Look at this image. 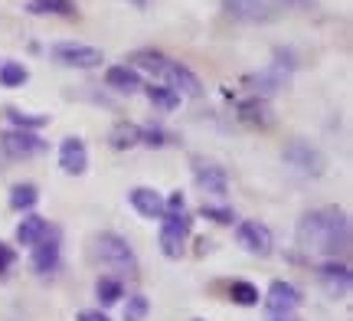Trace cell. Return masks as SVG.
<instances>
[{"mask_svg":"<svg viewBox=\"0 0 353 321\" xmlns=\"http://www.w3.org/2000/svg\"><path fill=\"white\" fill-rule=\"evenodd\" d=\"M298 246L311 256H330L350 249V220L337 206H317L298 223Z\"/></svg>","mask_w":353,"mask_h":321,"instance_id":"6da1fadb","label":"cell"},{"mask_svg":"<svg viewBox=\"0 0 353 321\" xmlns=\"http://www.w3.org/2000/svg\"><path fill=\"white\" fill-rule=\"evenodd\" d=\"M88 256L95 259L99 266L105 269H114V272H138V259L131 253L128 240H121L118 233H95L92 243H88Z\"/></svg>","mask_w":353,"mask_h":321,"instance_id":"7a4b0ae2","label":"cell"},{"mask_svg":"<svg viewBox=\"0 0 353 321\" xmlns=\"http://www.w3.org/2000/svg\"><path fill=\"white\" fill-rule=\"evenodd\" d=\"M190 230H193V220L187 213H164L161 217V253L167 259H180Z\"/></svg>","mask_w":353,"mask_h":321,"instance_id":"3957f363","label":"cell"},{"mask_svg":"<svg viewBox=\"0 0 353 321\" xmlns=\"http://www.w3.org/2000/svg\"><path fill=\"white\" fill-rule=\"evenodd\" d=\"M223 7L242 23H272L285 10L278 0H223Z\"/></svg>","mask_w":353,"mask_h":321,"instance_id":"277c9868","label":"cell"},{"mask_svg":"<svg viewBox=\"0 0 353 321\" xmlns=\"http://www.w3.org/2000/svg\"><path fill=\"white\" fill-rule=\"evenodd\" d=\"M245 82L252 86L255 99H268V95H278V92H285L291 86V69H285L281 63H272L259 69V72H252Z\"/></svg>","mask_w":353,"mask_h":321,"instance_id":"5b68a950","label":"cell"},{"mask_svg":"<svg viewBox=\"0 0 353 321\" xmlns=\"http://www.w3.org/2000/svg\"><path fill=\"white\" fill-rule=\"evenodd\" d=\"M52 59L63 66H76V69H95V66L105 63V56H101V50H95V46H85V43H56V46H50Z\"/></svg>","mask_w":353,"mask_h":321,"instance_id":"8992f818","label":"cell"},{"mask_svg":"<svg viewBox=\"0 0 353 321\" xmlns=\"http://www.w3.org/2000/svg\"><path fill=\"white\" fill-rule=\"evenodd\" d=\"M285 164H291L294 171H301V174H324V167H327V157L317 151L314 144L307 142H291L285 148Z\"/></svg>","mask_w":353,"mask_h":321,"instance_id":"52a82bcc","label":"cell"},{"mask_svg":"<svg viewBox=\"0 0 353 321\" xmlns=\"http://www.w3.org/2000/svg\"><path fill=\"white\" fill-rule=\"evenodd\" d=\"M236 240L245 253H252V256H268L272 253V230L259 223V220H242L239 230H236Z\"/></svg>","mask_w":353,"mask_h":321,"instance_id":"ba28073f","label":"cell"},{"mask_svg":"<svg viewBox=\"0 0 353 321\" xmlns=\"http://www.w3.org/2000/svg\"><path fill=\"white\" fill-rule=\"evenodd\" d=\"M0 148L20 161V157H33V155H39V151H46V142H39L33 131L13 128V131H3V135H0Z\"/></svg>","mask_w":353,"mask_h":321,"instance_id":"9c48e42d","label":"cell"},{"mask_svg":"<svg viewBox=\"0 0 353 321\" xmlns=\"http://www.w3.org/2000/svg\"><path fill=\"white\" fill-rule=\"evenodd\" d=\"M265 305H268V315H294V309L301 305V292L291 282H275L268 285V295H265Z\"/></svg>","mask_w":353,"mask_h":321,"instance_id":"30bf717a","label":"cell"},{"mask_svg":"<svg viewBox=\"0 0 353 321\" xmlns=\"http://www.w3.org/2000/svg\"><path fill=\"white\" fill-rule=\"evenodd\" d=\"M321 285L327 289L330 298H343L350 292V266L347 262H337V259H327V262H321Z\"/></svg>","mask_w":353,"mask_h":321,"instance_id":"8fae6325","label":"cell"},{"mask_svg":"<svg viewBox=\"0 0 353 321\" xmlns=\"http://www.w3.org/2000/svg\"><path fill=\"white\" fill-rule=\"evenodd\" d=\"M193 177L200 184L206 193H216V197H223L229 191V177L226 171L213 161H203V157H193Z\"/></svg>","mask_w":353,"mask_h":321,"instance_id":"7c38bea8","label":"cell"},{"mask_svg":"<svg viewBox=\"0 0 353 321\" xmlns=\"http://www.w3.org/2000/svg\"><path fill=\"white\" fill-rule=\"evenodd\" d=\"M167 82V89H174L176 95H193V99H196V95H203V86H200V79L193 76V72H190L187 66L183 63H174V59H170V63H167V69H164V76H161Z\"/></svg>","mask_w":353,"mask_h":321,"instance_id":"4fadbf2b","label":"cell"},{"mask_svg":"<svg viewBox=\"0 0 353 321\" xmlns=\"http://www.w3.org/2000/svg\"><path fill=\"white\" fill-rule=\"evenodd\" d=\"M59 167H63L65 174H85L88 167V151H85V142L82 138H65L59 144Z\"/></svg>","mask_w":353,"mask_h":321,"instance_id":"5bb4252c","label":"cell"},{"mask_svg":"<svg viewBox=\"0 0 353 321\" xmlns=\"http://www.w3.org/2000/svg\"><path fill=\"white\" fill-rule=\"evenodd\" d=\"M128 200H131V206L138 210L141 217H148V220L164 217V197L157 191H151V187H134V191L128 193Z\"/></svg>","mask_w":353,"mask_h":321,"instance_id":"9a60e30c","label":"cell"},{"mask_svg":"<svg viewBox=\"0 0 353 321\" xmlns=\"http://www.w3.org/2000/svg\"><path fill=\"white\" fill-rule=\"evenodd\" d=\"M59 266V236L46 233L37 246H33V269L37 272H52Z\"/></svg>","mask_w":353,"mask_h":321,"instance_id":"2e32d148","label":"cell"},{"mask_svg":"<svg viewBox=\"0 0 353 321\" xmlns=\"http://www.w3.org/2000/svg\"><path fill=\"white\" fill-rule=\"evenodd\" d=\"M239 118L245 121V125H255V128H268L272 125V108H268V102L265 99H245V102H239Z\"/></svg>","mask_w":353,"mask_h":321,"instance_id":"e0dca14e","label":"cell"},{"mask_svg":"<svg viewBox=\"0 0 353 321\" xmlns=\"http://www.w3.org/2000/svg\"><path fill=\"white\" fill-rule=\"evenodd\" d=\"M46 233H50V223H46V220L37 217V213H26L23 223L17 226V243L20 246H37Z\"/></svg>","mask_w":353,"mask_h":321,"instance_id":"ac0fdd59","label":"cell"},{"mask_svg":"<svg viewBox=\"0 0 353 321\" xmlns=\"http://www.w3.org/2000/svg\"><path fill=\"white\" fill-rule=\"evenodd\" d=\"M105 82L118 92H138L141 89V76L134 66H112L108 72H105Z\"/></svg>","mask_w":353,"mask_h":321,"instance_id":"d6986e66","label":"cell"},{"mask_svg":"<svg viewBox=\"0 0 353 321\" xmlns=\"http://www.w3.org/2000/svg\"><path fill=\"white\" fill-rule=\"evenodd\" d=\"M108 144L114 151H131L134 144H141V128L131 125V121H118L112 131H108Z\"/></svg>","mask_w":353,"mask_h":321,"instance_id":"ffe728a7","label":"cell"},{"mask_svg":"<svg viewBox=\"0 0 353 321\" xmlns=\"http://www.w3.org/2000/svg\"><path fill=\"white\" fill-rule=\"evenodd\" d=\"M131 63H138L141 69H148V72H154V76H164V69H167V59L164 52H154V50H138L134 56H131Z\"/></svg>","mask_w":353,"mask_h":321,"instance_id":"44dd1931","label":"cell"},{"mask_svg":"<svg viewBox=\"0 0 353 321\" xmlns=\"http://www.w3.org/2000/svg\"><path fill=\"white\" fill-rule=\"evenodd\" d=\"M95 295H99L101 305H114L118 298H125V289H121V282H118V279H112V275H101L99 282H95Z\"/></svg>","mask_w":353,"mask_h":321,"instance_id":"7402d4cb","label":"cell"},{"mask_svg":"<svg viewBox=\"0 0 353 321\" xmlns=\"http://www.w3.org/2000/svg\"><path fill=\"white\" fill-rule=\"evenodd\" d=\"M39 200V191L33 187V184H17L10 191V206L13 210H33Z\"/></svg>","mask_w":353,"mask_h":321,"instance_id":"603a6c76","label":"cell"},{"mask_svg":"<svg viewBox=\"0 0 353 321\" xmlns=\"http://www.w3.org/2000/svg\"><path fill=\"white\" fill-rule=\"evenodd\" d=\"M30 13H59V17H69L76 13V3L72 0H30Z\"/></svg>","mask_w":353,"mask_h":321,"instance_id":"cb8c5ba5","label":"cell"},{"mask_svg":"<svg viewBox=\"0 0 353 321\" xmlns=\"http://www.w3.org/2000/svg\"><path fill=\"white\" fill-rule=\"evenodd\" d=\"M148 99L157 108H164V112H174L176 105H180V95L174 89H167V86H148Z\"/></svg>","mask_w":353,"mask_h":321,"instance_id":"d4e9b609","label":"cell"},{"mask_svg":"<svg viewBox=\"0 0 353 321\" xmlns=\"http://www.w3.org/2000/svg\"><path fill=\"white\" fill-rule=\"evenodd\" d=\"M7 118H10L20 131H37V128H43V125H50V115H26V112H17V108H10Z\"/></svg>","mask_w":353,"mask_h":321,"instance_id":"484cf974","label":"cell"},{"mask_svg":"<svg viewBox=\"0 0 353 321\" xmlns=\"http://www.w3.org/2000/svg\"><path fill=\"white\" fill-rule=\"evenodd\" d=\"M26 79H30L26 66H20V63H3L0 66V86L13 89V86H23Z\"/></svg>","mask_w":353,"mask_h":321,"instance_id":"4316f807","label":"cell"},{"mask_svg":"<svg viewBox=\"0 0 353 321\" xmlns=\"http://www.w3.org/2000/svg\"><path fill=\"white\" fill-rule=\"evenodd\" d=\"M229 298L236 305H259V289L252 282H232L229 285Z\"/></svg>","mask_w":353,"mask_h":321,"instance_id":"83f0119b","label":"cell"},{"mask_svg":"<svg viewBox=\"0 0 353 321\" xmlns=\"http://www.w3.org/2000/svg\"><path fill=\"white\" fill-rule=\"evenodd\" d=\"M148 311H151V302L144 295H131L125 305V321H144L148 318Z\"/></svg>","mask_w":353,"mask_h":321,"instance_id":"f1b7e54d","label":"cell"},{"mask_svg":"<svg viewBox=\"0 0 353 321\" xmlns=\"http://www.w3.org/2000/svg\"><path fill=\"white\" fill-rule=\"evenodd\" d=\"M203 217H210V220H216V223H223V226H226V223L236 220V213H232L229 206H206L203 204Z\"/></svg>","mask_w":353,"mask_h":321,"instance_id":"f546056e","label":"cell"},{"mask_svg":"<svg viewBox=\"0 0 353 321\" xmlns=\"http://www.w3.org/2000/svg\"><path fill=\"white\" fill-rule=\"evenodd\" d=\"M141 142L151 144V148H164V144H167V135L161 128H141Z\"/></svg>","mask_w":353,"mask_h":321,"instance_id":"4dcf8cb0","label":"cell"},{"mask_svg":"<svg viewBox=\"0 0 353 321\" xmlns=\"http://www.w3.org/2000/svg\"><path fill=\"white\" fill-rule=\"evenodd\" d=\"M164 213H187V197L180 191L170 193V200H164Z\"/></svg>","mask_w":353,"mask_h":321,"instance_id":"1f68e13d","label":"cell"},{"mask_svg":"<svg viewBox=\"0 0 353 321\" xmlns=\"http://www.w3.org/2000/svg\"><path fill=\"white\" fill-rule=\"evenodd\" d=\"M13 262H17V253H13L7 243H0V272H7Z\"/></svg>","mask_w":353,"mask_h":321,"instance_id":"d6a6232c","label":"cell"},{"mask_svg":"<svg viewBox=\"0 0 353 321\" xmlns=\"http://www.w3.org/2000/svg\"><path fill=\"white\" fill-rule=\"evenodd\" d=\"M79 321H108V315L95 309H85V311H79Z\"/></svg>","mask_w":353,"mask_h":321,"instance_id":"836d02e7","label":"cell"},{"mask_svg":"<svg viewBox=\"0 0 353 321\" xmlns=\"http://www.w3.org/2000/svg\"><path fill=\"white\" fill-rule=\"evenodd\" d=\"M281 7H301V3H311V0H278Z\"/></svg>","mask_w":353,"mask_h":321,"instance_id":"e575fe53","label":"cell"},{"mask_svg":"<svg viewBox=\"0 0 353 321\" xmlns=\"http://www.w3.org/2000/svg\"><path fill=\"white\" fill-rule=\"evenodd\" d=\"M268 321H301V318H294V315H272Z\"/></svg>","mask_w":353,"mask_h":321,"instance_id":"d590c367","label":"cell"},{"mask_svg":"<svg viewBox=\"0 0 353 321\" xmlns=\"http://www.w3.org/2000/svg\"><path fill=\"white\" fill-rule=\"evenodd\" d=\"M128 3H134V7H141V10L148 7V0H128Z\"/></svg>","mask_w":353,"mask_h":321,"instance_id":"8d00e7d4","label":"cell"}]
</instances>
